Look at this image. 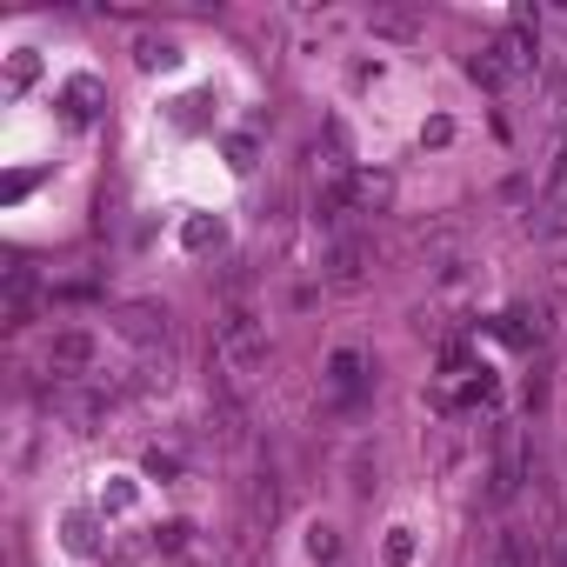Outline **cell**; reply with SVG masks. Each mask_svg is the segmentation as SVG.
<instances>
[{"label": "cell", "instance_id": "8992f818", "mask_svg": "<svg viewBox=\"0 0 567 567\" xmlns=\"http://www.w3.org/2000/svg\"><path fill=\"white\" fill-rule=\"evenodd\" d=\"M327 388H334L340 401H354V395H360V354H354V347H340V354L327 360Z\"/></svg>", "mask_w": 567, "mask_h": 567}, {"label": "cell", "instance_id": "52a82bcc", "mask_svg": "<svg viewBox=\"0 0 567 567\" xmlns=\"http://www.w3.org/2000/svg\"><path fill=\"white\" fill-rule=\"evenodd\" d=\"M28 314H34V274L14 267L8 274V327H28Z\"/></svg>", "mask_w": 567, "mask_h": 567}, {"label": "cell", "instance_id": "3957f363", "mask_svg": "<svg viewBox=\"0 0 567 567\" xmlns=\"http://www.w3.org/2000/svg\"><path fill=\"white\" fill-rule=\"evenodd\" d=\"M360 267H367V248H360L354 234H334V248H327V281H334V287H354Z\"/></svg>", "mask_w": 567, "mask_h": 567}, {"label": "cell", "instance_id": "5b68a950", "mask_svg": "<svg viewBox=\"0 0 567 567\" xmlns=\"http://www.w3.org/2000/svg\"><path fill=\"white\" fill-rule=\"evenodd\" d=\"M120 334H127V340H140V347H154V340H167V314H160V307H127Z\"/></svg>", "mask_w": 567, "mask_h": 567}, {"label": "cell", "instance_id": "ba28073f", "mask_svg": "<svg viewBox=\"0 0 567 567\" xmlns=\"http://www.w3.org/2000/svg\"><path fill=\"white\" fill-rule=\"evenodd\" d=\"M307 547H314V560H334V547H340V540H334V527H314V540H307Z\"/></svg>", "mask_w": 567, "mask_h": 567}, {"label": "cell", "instance_id": "7a4b0ae2", "mask_svg": "<svg viewBox=\"0 0 567 567\" xmlns=\"http://www.w3.org/2000/svg\"><path fill=\"white\" fill-rule=\"evenodd\" d=\"M94 360H101V347H94V334H87V327H61V334H54V347H48V367L61 374V381H87Z\"/></svg>", "mask_w": 567, "mask_h": 567}, {"label": "cell", "instance_id": "6da1fadb", "mask_svg": "<svg viewBox=\"0 0 567 567\" xmlns=\"http://www.w3.org/2000/svg\"><path fill=\"white\" fill-rule=\"evenodd\" d=\"M214 347H221V367L228 374H254L267 360V321L254 307H228L221 327H214Z\"/></svg>", "mask_w": 567, "mask_h": 567}, {"label": "cell", "instance_id": "277c9868", "mask_svg": "<svg viewBox=\"0 0 567 567\" xmlns=\"http://www.w3.org/2000/svg\"><path fill=\"white\" fill-rule=\"evenodd\" d=\"M521 468H527L521 441H514V434H501V454H494V487H487V494H494V501H507V494L521 487Z\"/></svg>", "mask_w": 567, "mask_h": 567}]
</instances>
